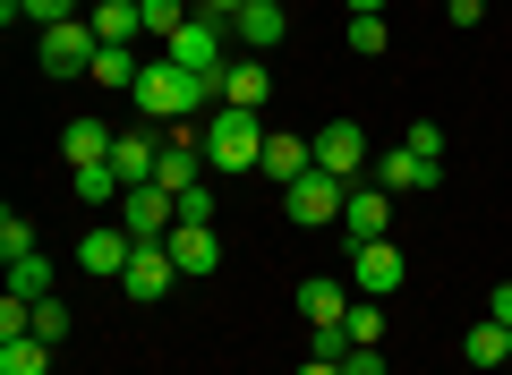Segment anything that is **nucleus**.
Listing matches in <instances>:
<instances>
[{"mask_svg":"<svg viewBox=\"0 0 512 375\" xmlns=\"http://www.w3.org/2000/svg\"><path fill=\"white\" fill-rule=\"evenodd\" d=\"M342 333H350V350H376V341H384V299H350Z\"/></svg>","mask_w":512,"mask_h":375,"instance_id":"26","label":"nucleus"},{"mask_svg":"<svg viewBox=\"0 0 512 375\" xmlns=\"http://www.w3.org/2000/svg\"><path fill=\"white\" fill-rule=\"evenodd\" d=\"M256 171H274L282 188H291L299 171H316V137H265V162H256Z\"/></svg>","mask_w":512,"mask_h":375,"instance_id":"20","label":"nucleus"},{"mask_svg":"<svg viewBox=\"0 0 512 375\" xmlns=\"http://www.w3.org/2000/svg\"><path fill=\"white\" fill-rule=\"evenodd\" d=\"M111 120H69L60 128V154H69V171H86V162H111Z\"/></svg>","mask_w":512,"mask_h":375,"instance_id":"17","label":"nucleus"},{"mask_svg":"<svg viewBox=\"0 0 512 375\" xmlns=\"http://www.w3.org/2000/svg\"><path fill=\"white\" fill-rule=\"evenodd\" d=\"M163 60H180L188 77H222V69H231V18H205V9H197V18L163 43Z\"/></svg>","mask_w":512,"mask_h":375,"instance_id":"3","label":"nucleus"},{"mask_svg":"<svg viewBox=\"0 0 512 375\" xmlns=\"http://www.w3.org/2000/svg\"><path fill=\"white\" fill-rule=\"evenodd\" d=\"M461 358H470V367H504V358H512V333H504V324H470V333H461Z\"/></svg>","mask_w":512,"mask_h":375,"instance_id":"23","label":"nucleus"},{"mask_svg":"<svg viewBox=\"0 0 512 375\" xmlns=\"http://www.w3.org/2000/svg\"><path fill=\"white\" fill-rule=\"evenodd\" d=\"M316 171L359 179V171H367V128H359V120H325V128H316Z\"/></svg>","mask_w":512,"mask_h":375,"instance_id":"8","label":"nucleus"},{"mask_svg":"<svg viewBox=\"0 0 512 375\" xmlns=\"http://www.w3.org/2000/svg\"><path fill=\"white\" fill-rule=\"evenodd\" d=\"M0 375H52V341H35V333L0 341Z\"/></svg>","mask_w":512,"mask_h":375,"instance_id":"24","label":"nucleus"},{"mask_svg":"<svg viewBox=\"0 0 512 375\" xmlns=\"http://www.w3.org/2000/svg\"><path fill=\"white\" fill-rule=\"evenodd\" d=\"M342 316H350V290L342 282H325V273L299 282V324H308V333H316V324H342Z\"/></svg>","mask_w":512,"mask_h":375,"instance_id":"18","label":"nucleus"},{"mask_svg":"<svg viewBox=\"0 0 512 375\" xmlns=\"http://www.w3.org/2000/svg\"><path fill=\"white\" fill-rule=\"evenodd\" d=\"M376 9H384V0H350V18H376Z\"/></svg>","mask_w":512,"mask_h":375,"instance_id":"40","label":"nucleus"},{"mask_svg":"<svg viewBox=\"0 0 512 375\" xmlns=\"http://www.w3.org/2000/svg\"><path fill=\"white\" fill-rule=\"evenodd\" d=\"M9 290H18V299H52V265H43V256H18V265H9Z\"/></svg>","mask_w":512,"mask_h":375,"instance_id":"28","label":"nucleus"},{"mask_svg":"<svg viewBox=\"0 0 512 375\" xmlns=\"http://www.w3.org/2000/svg\"><path fill=\"white\" fill-rule=\"evenodd\" d=\"M342 375H384V350H350V358H342Z\"/></svg>","mask_w":512,"mask_h":375,"instance_id":"35","label":"nucleus"},{"mask_svg":"<svg viewBox=\"0 0 512 375\" xmlns=\"http://www.w3.org/2000/svg\"><path fill=\"white\" fill-rule=\"evenodd\" d=\"M128 256H137V239H128L120 222H94V231L77 239V273H103V282H120Z\"/></svg>","mask_w":512,"mask_h":375,"instance_id":"9","label":"nucleus"},{"mask_svg":"<svg viewBox=\"0 0 512 375\" xmlns=\"http://www.w3.org/2000/svg\"><path fill=\"white\" fill-rule=\"evenodd\" d=\"M69 307H60V299H35V341H52V350H60V341H69Z\"/></svg>","mask_w":512,"mask_h":375,"instance_id":"29","label":"nucleus"},{"mask_svg":"<svg viewBox=\"0 0 512 375\" xmlns=\"http://www.w3.org/2000/svg\"><path fill=\"white\" fill-rule=\"evenodd\" d=\"M282 35H291V9H282V0H248V9L231 18V43H239V52H274Z\"/></svg>","mask_w":512,"mask_h":375,"instance_id":"10","label":"nucleus"},{"mask_svg":"<svg viewBox=\"0 0 512 375\" xmlns=\"http://www.w3.org/2000/svg\"><path fill=\"white\" fill-rule=\"evenodd\" d=\"M487 316H495V324L512 333V282H495V307H487Z\"/></svg>","mask_w":512,"mask_h":375,"instance_id":"37","label":"nucleus"},{"mask_svg":"<svg viewBox=\"0 0 512 375\" xmlns=\"http://www.w3.org/2000/svg\"><path fill=\"white\" fill-rule=\"evenodd\" d=\"M163 248H171V265H180V273H214V265H222V239H214V222H180V231H171Z\"/></svg>","mask_w":512,"mask_h":375,"instance_id":"12","label":"nucleus"},{"mask_svg":"<svg viewBox=\"0 0 512 375\" xmlns=\"http://www.w3.org/2000/svg\"><path fill=\"white\" fill-rule=\"evenodd\" d=\"M265 86H274L265 60H231V69H222V103L231 111H265Z\"/></svg>","mask_w":512,"mask_h":375,"instance_id":"19","label":"nucleus"},{"mask_svg":"<svg viewBox=\"0 0 512 375\" xmlns=\"http://www.w3.org/2000/svg\"><path fill=\"white\" fill-rule=\"evenodd\" d=\"M154 162H163V145H154V128H120V145H111V171L128 179V188H146Z\"/></svg>","mask_w":512,"mask_h":375,"instance_id":"14","label":"nucleus"},{"mask_svg":"<svg viewBox=\"0 0 512 375\" xmlns=\"http://www.w3.org/2000/svg\"><path fill=\"white\" fill-rule=\"evenodd\" d=\"M94 35L103 43H137L146 26H137V0H94Z\"/></svg>","mask_w":512,"mask_h":375,"instance_id":"25","label":"nucleus"},{"mask_svg":"<svg viewBox=\"0 0 512 375\" xmlns=\"http://www.w3.org/2000/svg\"><path fill=\"white\" fill-rule=\"evenodd\" d=\"M376 179L410 197V188H436V179H444V162H427V154H410V145H393V154H376Z\"/></svg>","mask_w":512,"mask_h":375,"instance_id":"15","label":"nucleus"},{"mask_svg":"<svg viewBox=\"0 0 512 375\" xmlns=\"http://www.w3.org/2000/svg\"><path fill=\"white\" fill-rule=\"evenodd\" d=\"M205 18H239V9H248V0H197Z\"/></svg>","mask_w":512,"mask_h":375,"instance_id":"38","label":"nucleus"},{"mask_svg":"<svg viewBox=\"0 0 512 375\" xmlns=\"http://www.w3.org/2000/svg\"><path fill=\"white\" fill-rule=\"evenodd\" d=\"M359 256V299H393L402 290V256H393V239H367V248H350Z\"/></svg>","mask_w":512,"mask_h":375,"instance_id":"11","label":"nucleus"},{"mask_svg":"<svg viewBox=\"0 0 512 375\" xmlns=\"http://www.w3.org/2000/svg\"><path fill=\"white\" fill-rule=\"evenodd\" d=\"M188 18H197V0H137V26H146V43H154V52H163V43L180 35Z\"/></svg>","mask_w":512,"mask_h":375,"instance_id":"21","label":"nucleus"},{"mask_svg":"<svg viewBox=\"0 0 512 375\" xmlns=\"http://www.w3.org/2000/svg\"><path fill=\"white\" fill-rule=\"evenodd\" d=\"M444 9H453V26H478V18H487V0H444Z\"/></svg>","mask_w":512,"mask_h":375,"instance_id":"36","label":"nucleus"},{"mask_svg":"<svg viewBox=\"0 0 512 375\" xmlns=\"http://www.w3.org/2000/svg\"><path fill=\"white\" fill-rule=\"evenodd\" d=\"M402 145H410V154H427V162H444V128H436V120H410Z\"/></svg>","mask_w":512,"mask_h":375,"instance_id":"33","label":"nucleus"},{"mask_svg":"<svg viewBox=\"0 0 512 375\" xmlns=\"http://www.w3.org/2000/svg\"><path fill=\"white\" fill-rule=\"evenodd\" d=\"M128 103L146 111V120H188V111H214L222 103V77H188L180 60L154 52L146 69H137V86H128Z\"/></svg>","mask_w":512,"mask_h":375,"instance_id":"1","label":"nucleus"},{"mask_svg":"<svg viewBox=\"0 0 512 375\" xmlns=\"http://www.w3.org/2000/svg\"><path fill=\"white\" fill-rule=\"evenodd\" d=\"M197 171H205V145H197V137H163V162H154V179H163L171 197H188V188H197Z\"/></svg>","mask_w":512,"mask_h":375,"instance_id":"16","label":"nucleus"},{"mask_svg":"<svg viewBox=\"0 0 512 375\" xmlns=\"http://www.w3.org/2000/svg\"><path fill=\"white\" fill-rule=\"evenodd\" d=\"M18 18H26V26H35V35H43V26L77 18V0H18Z\"/></svg>","mask_w":512,"mask_h":375,"instance_id":"31","label":"nucleus"},{"mask_svg":"<svg viewBox=\"0 0 512 375\" xmlns=\"http://www.w3.org/2000/svg\"><path fill=\"white\" fill-rule=\"evenodd\" d=\"M299 375H342V367H333V358H308V367H299Z\"/></svg>","mask_w":512,"mask_h":375,"instance_id":"39","label":"nucleus"},{"mask_svg":"<svg viewBox=\"0 0 512 375\" xmlns=\"http://www.w3.org/2000/svg\"><path fill=\"white\" fill-rule=\"evenodd\" d=\"M77 197H86V205H120V197H128V179L111 171V162H86V171H77Z\"/></svg>","mask_w":512,"mask_h":375,"instance_id":"27","label":"nucleus"},{"mask_svg":"<svg viewBox=\"0 0 512 375\" xmlns=\"http://www.w3.org/2000/svg\"><path fill=\"white\" fill-rule=\"evenodd\" d=\"M171 282H180V265H171V248H163V239H137V256H128L120 290H128L137 307H154V299H171Z\"/></svg>","mask_w":512,"mask_h":375,"instance_id":"7","label":"nucleus"},{"mask_svg":"<svg viewBox=\"0 0 512 375\" xmlns=\"http://www.w3.org/2000/svg\"><path fill=\"white\" fill-rule=\"evenodd\" d=\"M94 52H103V35H94V18H60L43 26V77H94Z\"/></svg>","mask_w":512,"mask_h":375,"instance_id":"4","label":"nucleus"},{"mask_svg":"<svg viewBox=\"0 0 512 375\" xmlns=\"http://www.w3.org/2000/svg\"><path fill=\"white\" fill-rule=\"evenodd\" d=\"M0 256H9V265L35 256V222H26V214H0Z\"/></svg>","mask_w":512,"mask_h":375,"instance_id":"30","label":"nucleus"},{"mask_svg":"<svg viewBox=\"0 0 512 375\" xmlns=\"http://www.w3.org/2000/svg\"><path fill=\"white\" fill-rule=\"evenodd\" d=\"M205 162H214L222 179L231 171H256V162H265V120H256V111H231V103H214V120H205Z\"/></svg>","mask_w":512,"mask_h":375,"instance_id":"2","label":"nucleus"},{"mask_svg":"<svg viewBox=\"0 0 512 375\" xmlns=\"http://www.w3.org/2000/svg\"><path fill=\"white\" fill-rule=\"evenodd\" d=\"M137 69H146V60H137V43H103V52H94V86H111V94L137 86Z\"/></svg>","mask_w":512,"mask_h":375,"instance_id":"22","label":"nucleus"},{"mask_svg":"<svg viewBox=\"0 0 512 375\" xmlns=\"http://www.w3.org/2000/svg\"><path fill=\"white\" fill-rule=\"evenodd\" d=\"M359 188V179H333V171H299L291 188H282V205H291L299 231H316V222H342V197Z\"/></svg>","mask_w":512,"mask_h":375,"instance_id":"5","label":"nucleus"},{"mask_svg":"<svg viewBox=\"0 0 512 375\" xmlns=\"http://www.w3.org/2000/svg\"><path fill=\"white\" fill-rule=\"evenodd\" d=\"M384 43H393V26H384V9H376V18H350V52H384Z\"/></svg>","mask_w":512,"mask_h":375,"instance_id":"32","label":"nucleus"},{"mask_svg":"<svg viewBox=\"0 0 512 375\" xmlns=\"http://www.w3.org/2000/svg\"><path fill=\"white\" fill-rule=\"evenodd\" d=\"M384 222H393V205H384V188H350V197H342V231H350V248H367V239H384Z\"/></svg>","mask_w":512,"mask_h":375,"instance_id":"13","label":"nucleus"},{"mask_svg":"<svg viewBox=\"0 0 512 375\" xmlns=\"http://www.w3.org/2000/svg\"><path fill=\"white\" fill-rule=\"evenodd\" d=\"M120 231L128 239H171V231H180V197H171L163 179L128 188V197H120Z\"/></svg>","mask_w":512,"mask_h":375,"instance_id":"6","label":"nucleus"},{"mask_svg":"<svg viewBox=\"0 0 512 375\" xmlns=\"http://www.w3.org/2000/svg\"><path fill=\"white\" fill-rule=\"evenodd\" d=\"M180 222H214V188H188V197H180Z\"/></svg>","mask_w":512,"mask_h":375,"instance_id":"34","label":"nucleus"}]
</instances>
